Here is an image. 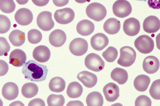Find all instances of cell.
I'll list each match as a JSON object with an SVG mask.
<instances>
[{"label":"cell","mask_w":160,"mask_h":106,"mask_svg":"<svg viewBox=\"0 0 160 106\" xmlns=\"http://www.w3.org/2000/svg\"><path fill=\"white\" fill-rule=\"evenodd\" d=\"M48 70L47 66L31 60L24 63L22 72L25 78L32 81L41 82L45 80Z\"/></svg>","instance_id":"6da1fadb"},{"label":"cell","mask_w":160,"mask_h":106,"mask_svg":"<svg viewBox=\"0 0 160 106\" xmlns=\"http://www.w3.org/2000/svg\"><path fill=\"white\" fill-rule=\"evenodd\" d=\"M87 16L96 22L103 20L107 15V10L102 4L94 2L88 5L86 8Z\"/></svg>","instance_id":"7a4b0ae2"},{"label":"cell","mask_w":160,"mask_h":106,"mask_svg":"<svg viewBox=\"0 0 160 106\" xmlns=\"http://www.w3.org/2000/svg\"><path fill=\"white\" fill-rule=\"evenodd\" d=\"M120 56L117 61L119 65L125 67L131 66L134 62L136 57V53L132 47L124 46L120 50Z\"/></svg>","instance_id":"3957f363"},{"label":"cell","mask_w":160,"mask_h":106,"mask_svg":"<svg viewBox=\"0 0 160 106\" xmlns=\"http://www.w3.org/2000/svg\"><path fill=\"white\" fill-rule=\"evenodd\" d=\"M135 47L140 53L147 54L152 51L154 42L151 37L147 35H142L137 38L134 42Z\"/></svg>","instance_id":"277c9868"},{"label":"cell","mask_w":160,"mask_h":106,"mask_svg":"<svg viewBox=\"0 0 160 106\" xmlns=\"http://www.w3.org/2000/svg\"><path fill=\"white\" fill-rule=\"evenodd\" d=\"M84 63L88 69L97 72L102 70L105 66L104 62L101 57L93 53L88 54L86 57Z\"/></svg>","instance_id":"5b68a950"},{"label":"cell","mask_w":160,"mask_h":106,"mask_svg":"<svg viewBox=\"0 0 160 106\" xmlns=\"http://www.w3.org/2000/svg\"><path fill=\"white\" fill-rule=\"evenodd\" d=\"M112 10L115 16L123 18L131 14L132 7L130 2L126 0H117L113 3Z\"/></svg>","instance_id":"8992f818"},{"label":"cell","mask_w":160,"mask_h":106,"mask_svg":"<svg viewBox=\"0 0 160 106\" xmlns=\"http://www.w3.org/2000/svg\"><path fill=\"white\" fill-rule=\"evenodd\" d=\"M88 49L87 41L81 38H77L73 39L69 45V49L73 55L81 56L85 54Z\"/></svg>","instance_id":"52a82bcc"},{"label":"cell","mask_w":160,"mask_h":106,"mask_svg":"<svg viewBox=\"0 0 160 106\" xmlns=\"http://www.w3.org/2000/svg\"><path fill=\"white\" fill-rule=\"evenodd\" d=\"M37 23L38 27L44 31H50L54 26V23L52 18V13L48 11L42 12L38 15Z\"/></svg>","instance_id":"ba28073f"},{"label":"cell","mask_w":160,"mask_h":106,"mask_svg":"<svg viewBox=\"0 0 160 106\" xmlns=\"http://www.w3.org/2000/svg\"><path fill=\"white\" fill-rule=\"evenodd\" d=\"M54 17L57 22L61 24H66L71 22L75 17L73 10L69 7L57 10Z\"/></svg>","instance_id":"9c48e42d"},{"label":"cell","mask_w":160,"mask_h":106,"mask_svg":"<svg viewBox=\"0 0 160 106\" xmlns=\"http://www.w3.org/2000/svg\"><path fill=\"white\" fill-rule=\"evenodd\" d=\"M123 28L124 33L127 35L134 36L137 35L140 31V23L136 18H129L124 21Z\"/></svg>","instance_id":"30bf717a"},{"label":"cell","mask_w":160,"mask_h":106,"mask_svg":"<svg viewBox=\"0 0 160 106\" xmlns=\"http://www.w3.org/2000/svg\"><path fill=\"white\" fill-rule=\"evenodd\" d=\"M14 18L15 21L19 24L22 26H27L32 22L33 15L29 9L22 8L16 12Z\"/></svg>","instance_id":"8fae6325"},{"label":"cell","mask_w":160,"mask_h":106,"mask_svg":"<svg viewBox=\"0 0 160 106\" xmlns=\"http://www.w3.org/2000/svg\"><path fill=\"white\" fill-rule=\"evenodd\" d=\"M103 91L106 100L109 102L116 101L119 96V89L115 83L110 82L104 87Z\"/></svg>","instance_id":"7c38bea8"},{"label":"cell","mask_w":160,"mask_h":106,"mask_svg":"<svg viewBox=\"0 0 160 106\" xmlns=\"http://www.w3.org/2000/svg\"><path fill=\"white\" fill-rule=\"evenodd\" d=\"M109 39L104 34L97 33L91 38L90 43L91 46L95 50L100 51L103 49L108 44Z\"/></svg>","instance_id":"4fadbf2b"},{"label":"cell","mask_w":160,"mask_h":106,"mask_svg":"<svg viewBox=\"0 0 160 106\" xmlns=\"http://www.w3.org/2000/svg\"><path fill=\"white\" fill-rule=\"evenodd\" d=\"M143 28L144 31L147 33L156 32L160 29V20L155 16H148L144 20Z\"/></svg>","instance_id":"5bb4252c"},{"label":"cell","mask_w":160,"mask_h":106,"mask_svg":"<svg viewBox=\"0 0 160 106\" xmlns=\"http://www.w3.org/2000/svg\"><path fill=\"white\" fill-rule=\"evenodd\" d=\"M160 62L155 56L150 55L146 57L144 60L142 67L144 70L149 74L156 73L159 69Z\"/></svg>","instance_id":"9a60e30c"},{"label":"cell","mask_w":160,"mask_h":106,"mask_svg":"<svg viewBox=\"0 0 160 106\" xmlns=\"http://www.w3.org/2000/svg\"><path fill=\"white\" fill-rule=\"evenodd\" d=\"M77 78L85 87L88 88L95 86L98 80L97 76L95 74L86 70L78 73Z\"/></svg>","instance_id":"2e32d148"},{"label":"cell","mask_w":160,"mask_h":106,"mask_svg":"<svg viewBox=\"0 0 160 106\" xmlns=\"http://www.w3.org/2000/svg\"><path fill=\"white\" fill-rule=\"evenodd\" d=\"M2 93L3 97L8 100L15 99L19 94V89L17 85L12 82L5 84L2 87Z\"/></svg>","instance_id":"e0dca14e"},{"label":"cell","mask_w":160,"mask_h":106,"mask_svg":"<svg viewBox=\"0 0 160 106\" xmlns=\"http://www.w3.org/2000/svg\"><path fill=\"white\" fill-rule=\"evenodd\" d=\"M26 60V53L20 49H17L13 50L9 55V63L15 67L22 66L25 63Z\"/></svg>","instance_id":"ac0fdd59"},{"label":"cell","mask_w":160,"mask_h":106,"mask_svg":"<svg viewBox=\"0 0 160 106\" xmlns=\"http://www.w3.org/2000/svg\"><path fill=\"white\" fill-rule=\"evenodd\" d=\"M50 55L51 52L49 49L44 45L36 47L34 49L32 53L33 58L41 63L47 62L49 59Z\"/></svg>","instance_id":"d6986e66"},{"label":"cell","mask_w":160,"mask_h":106,"mask_svg":"<svg viewBox=\"0 0 160 106\" xmlns=\"http://www.w3.org/2000/svg\"><path fill=\"white\" fill-rule=\"evenodd\" d=\"M67 36L62 30L58 29L53 31L50 34L49 40L50 44L55 47L62 46L66 40Z\"/></svg>","instance_id":"ffe728a7"},{"label":"cell","mask_w":160,"mask_h":106,"mask_svg":"<svg viewBox=\"0 0 160 106\" xmlns=\"http://www.w3.org/2000/svg\"><path fill=\"white\" fill-rule=\"evenodd\" d=\"M95 26L91 21L87 19L82 20L79 22L76 26L78 33L82 36H88L94 31Z\"/></svg>","instance_id":"44dd1931"},{"label":"cell","mask_w":160,"mask_h":106,"mask_svg":"<svg viewBox=\"0 0 160 106\" xmlns=\"http://www.w3.org/2000/svg\"><path fill=\"white\" fill-rule=\"evenodd\" d=\"M121 27L120 22L114 18H111L107 19L104 22L103 28L107 33L114 35L118 33Z\"/></svg>","instance_id":"7402d4cb"},{"label":"cell","mask_w":160,"mask_h":106,"mask_svg":"<svg viewBox=\"0 0 160 106\" xmlns=\"http://www.w3.org/2000/svg\"><path fill=\"white\" fill-rule=\"evenodd\" d=\"M150 78L145 75H140L135 79L133 85L135 89L140 92H144L148 89L150 82Z\"/></svg>","instance_id":"603a6c76"},{"label":"cell","mask_w":160,"mask_h":106,"mask_svg":"<svg viewBox=\"0 0 160 106\" xmlns=\"http://www.w3.org/2000/svg\"><path fill=\"white\" fill-rule=\"evenodd\" d=\"M111 77L114 81L121 85L125 84L128 78L127 72L124 69L116 67L111 73Z\"/></svg>","instance_id":"cb8c5ba5"},{"label":"cell","mask_w":160,"mask_h":106,"mask_svg":"<svg viewBox=\"0 0 160 106\" xmlns=\"http://www.w3.org/2000/svg\"><path fill=\"white\" fill-rule=\"evenodd\" d=\"M8 38L12 44L15 46H20L22 45L25 41V33L18 29L12 31L9 36Z\"/></svg>","instance_id":"d4e9b609"},{"label":"cell","mask_w":160,"mask_h":106,"mask_svg":"<svg viewBox=\"0 0 160 106\" xmlns=\"http://www.w3.org/2000/svg\"><path fill=\"white\" fill-rule=\"evenodd\" d=\"M83 89L82 85L78 82H72L70 83L67 88V94L71 98H77L82 95Z\"/></svg>","instance_id":"484cf974"},{"label":"cell","mask_w":160,"mask_h":106,"mask_svg":"<svg viewBox=\"0 0 160 106\" xmlns=\"http://www.w3.org/2000/svg\"><path fill=\"white\" fill-rule=\"evenodd\" d=\"M86 102L88 106H102L103 104V99L100 93L94 91L87 95Z\"/></svg>","instance_id":"4316f807"},{"label":"cell","mask_w":160,"mask_h":106,"mask_svg":"<svg viewBox=\"0 0 160 106\" xmlns=\"http://www.w3.org/2000/svg\"><path fill=\"white\" fill-rule=\"evenodd\" d=\"M49 87L52 92L60 93L65 89L66 83L62 78L59 77L53 78L51 80L49 84Z\"/></svg>","instance_id":"83f0119b"},{"label":"cell","mask_w":160,"mask_h":106,"mask_svg":"<svg viewBox=\"0 0 160 106\" xmlns=\"http://www.w3.org/2000/svg\"><path fill=\"white\" fill-rule=\"evenodd\" d=\"M38 88L36 84L29 82L24 84L22 87L21 92L24 97L27 98H31L38 94Z\"/></svg>","instance_id":"f1b7e54d"},{"label":"cell","mask_w":160,"mask_h":106,"mask_svg":"<svg viewBox=\"0 0 160 106\" xmlns=\"http://www.w3.org/2000/svg\"><path fill=\"white\" fill-rule=\"evenodd\" d=\"M65 102L64 98L61 94H51L48 96L47 99L49 106H62Z\"/></svg>","instance_id":"f546056e"},{"label":"cell","mask_w":160,"mask_h":106,"mask_svg":"<svg viewBox=\"0 0 160 106\" xmlns=\"http://www.w3.org/2000/svg\"><path fill=\"white\" fill-rule=\"evenodd\" d=\"M118 54L117 49L113 46H110L102 53V55L106 61L112 62L117 58Z\"/></svg>","instance_id":"4dcf8cb0"},{"label":"cell","mask_w":160,"mask_h":106,"mask_svg":"<svg viewBox=\"0 0 160 106\" xmlns=\"http://www.w3.org/2000/svg\"><path fill=\"white\" fill-rule=\"evenodd\" d=\"M16 4L13 0H0V9L3 12L10 13L15 10Z\"/></svg>","instance_id":"1f68e13d"},{"label":"cell","mask_w":160,"mask_h":106,"mask_svg":"<svg viewBox=\"0 0 160 106\" xmlns=\"http://www.w3.org/2000/svg\"><path fill=\"white\" fill-rule=\"evenodd\" d=\"M28 41L32 44H36L41 41L42 38L41 32L36 29H32L28 33Z\"/></svg>","instance_id":"d6a6232c"},{"label":"cell","mask_w":160,"mask_h":106,"mask_svg":"<svg viewBox=\"0 0 160 106\" xmlns=\"http://www.w3.org/2000/svg\"><path fill=\"white\" fill-rule=\"evenodd\" d=\"M149 92L153 99L156 100H160V79L156 80L152 82Z\"/></svg>","instance_id":"836d02e7"},{"label":"cell","mask_w":160,"mask_h":106,"mask_svg":"<svg viewBox=\"0 0 160 106\" xmlns=\"http://www.w3.org/2000/svg\"><path fill=\"white\" fill-rule=\"evenodd\" d=\"M0 33L4 34L10 30L11 22L9 18L6 16L0 15Z\"/></svg>","instance_id":"e575fe53"},{"label":"cell","mask_w":160,"mask_h":106,"mask_svg":"<svg viewBox=\"0 0 160 106\" xmlns=\"http://www.w3.org/2000/svg\"><path fill=\"white\" fill-rule=\"evenodd\" d=\"M10 49V46L5 38L0 37V56H7Z\"/></svg>","instance_id":"d590c367"},{"label":"cell","mask_w":160,"mask_h":106,"mask_svg":"<svg viewBox=\"0 0 160 106\" xmlns=\"http://www.w3.org/2000/svg\"><path fill=\"white\" fill-rule=\"evenodd\" d=\"M151 105L152 101L151 99L145 95H141L138 96L135 102V105L136 106H151Z\"/></svg>","instance_id":"8d00e7d4"},{"label":"cell","mask_w":160,"mask_h":106,"mask_svg":"<svg viewBox=\"0 0 160 106\" xmlns=\"http://www.w3.org/2000/svg\"><path fill=\"white\" fill-rule=\"evenodd\" d=\"M9 69L8 65L4 60H0V76H3L8 72Z\"/></svg>","instance_id":"74e56055"},{"label":"cell","mask_w":160,"mask_h":106,"mask_svg":"<svg viewBox=\"0 0 160 106\" xmlns=\"http://www.w3.org/2000/svg\"><path fill=\"white\" fill-rule=\"evenodd\" d=\"M28 106H45L44 101L40 98H36L31 100L28 104Z\"/></svg>","instance_id":"f35d334b"},{"label":"cell","mask_w":160,"mask_h":106,"mask_svg":"<svg viewBox=\"0 0 160 106\" xmlns=\"http://www.w3.org/2000/svg\"><path fill=\"white\" fill-rule=\"evenodd\" d=\"M148 4L150 8L155 9H160V0H148Z\"/></svg>","instance_id":"ab89813d"},{"label":"cell","mask_w":160,"mask_h":106,"mask_svg":"<svg viewBox=\"0 0 160 106\" xmlns=\"http://www.w3.org/2000/svg\"><path fill=\"white\" fill-rule=\"evenodd\" d=\"M69 0H52L54 4L58 7H62L67 5Z\"/></svg>","instance_id":"60d3db41"},{"label":"cell","mask_w":160,"mask_h":106,"mask_svg":"<svg viewBox=\"0 0 160 106\" xmlns=\"http://www.w3.org/2000/svg\"><path fill=\"white\" fill-rule=\"evenodd\" d=\"M32 2L39 7L44 6L48 3L49 0H32Z\"/></svg>","instance_id":"b9f144b4"},{"label":"cell","mask_w":160,"mask_h":106,"mask_svg":"<svg viewBox=\"0 0 160 106\" xmlns=\"http://www.w3.org/2000/svg\"><path fill=\"white\" fill-rule=\"evenodd\" d=\"M67 106H84L82 103L78 100L72 101L69 102Z\"/></svg>","instance_id":"7bdbcfd3"},{"label":"cell","mask_w":160,"mask_h":106,"mask_svg":"<svg viewBox=\"0 0 160 106\" xmlns=\"http://www.w3.org/2000/svg\"><path fill=\"white\" fill-rule=\"evenodd\" d=\"M156 41L157 48L160 50V33L157 36Z\"/></svg>","instance_id":"ee69618b"},{"label":"cell","mask_w":160,"mask_h":106,"mask_svg":"<svg viewBox=\"0 0 160 106\" xmlns=\"http://www.w3.org/2000/svg\"><path fill=\"white\" fill-rule=\"evenodd\" d=\"M9 106H23L24 104L21 101H18L14 102L11 103Z\"/></svg>","instance_id":"f6af8a7d"},{"label":"cell","mask_w":160,"mask_h":106,"mask_svg":"<svg viewBox=\"0 0 160 106\" xmlns=\"http://www.w3.org/2000/svg\"><path fill=\"white\" fill-rule=\"evenodd\" d=\"M17 2L20 5H24L26 4L29 0H16Z\"/></svg>","instance_id":"bcb514c9"},{"label":"cell","mask_w":160,"mask_h":106,"mask_svg":"<svg viewBox=\"0 0 160 106\" xmlns=\"http://www.w3.org/2000/svg\"><path fill=\"white\" fill-rule=\"evenodd\" d=\"M76 2L79 3H84L86 2H89L90 0H74Z\"/></svg>","instance_id":"7dc6e473"},{"label":"cell","mask_w":160,"mask_h":106,"mask_svg":"<svg viewBox=\"0 0 160 106\" xmlns=\"http://www.w3.org/2000/svg\"><path fill=\"white\" fill-rule=\"evenodd\" d=\"M136 0L139 1H143L144 2H146L147 1V0Z\"/></svg>","instance_id":"c3c4849f"}]
</instances>
